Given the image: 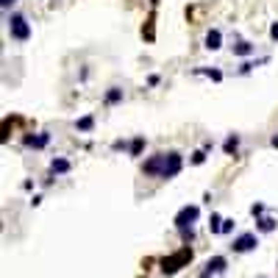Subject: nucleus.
Wrapping results in <instances>:
<instances>
[{"mask_svg":"<svg viewBox=\"0 0 278 278\" xmlns=\"http://www.w3.org/2000/svg\"><path fill=\"white\" fill-rule=\"evenodd\" d=\"M270 39L278 42V23H273V28H270Z\"/></svg>","mask_w":278,"mask_h":278,"instance_id":"nucleus-24","label":"nucleus"},{"mask_svg":"<svg viewBox=\"0 0 278 278\" xmlns=\"http://www.w3.org/2000/svg\"><path fill=\"white\" fill-rule=\"evenodd\" d=\"M223 150H226V156H236V150H239V137L231 134V137L223 142Z\"/></svg>","mask_w":278,"mask_h":278,"instance_id":"nucleus-13","label":"nucleus"},{"mask_svg":"<svg viewBox=\"0 0 278 278\" xmlns=\"http://www.w3.org/2000/svg\"><path fill=\"white\" fill-rule=\"evenodd\" d=\"M145 145H148V142H145V137H137V139L128 145V153H131V156H139V153L145 150Z\"/></svg>","mask_w":278,"mask_h":278,"instance_id":"nucleus-16","label":"nucleus"},{"mask_svg":"<svg viewBox=\"0 0 278 278\" xmlns=\"http://www.w3.org/2000/svg\"><path fill=\"white\" fill-rule=\"evenodd\" d=\"M112 150H125V142H122V139H114V142H112Z\"/></svg>","mask_w":278,"mask_h":278,"instance_id":"nucleus-23","label":"nucleus"},{"mask_svg":"<svg viewBox=\"0 0 278 278\" xmlns=\"http://www.w3.org/2000/svg\"><path fill=\"white\" fill-rule=\"evenodd\" d=\"M256 245H259L256 234H239L234 242H231V251L234 253H248V251H256Z\"/></svg>","mask_w":278,"mask_h":278,"instance_id":"nucleus-5","label":"nucleus"},{"mask_svg":"<svg viewBox=\"0 0 278 278\" xmlns=\"http://www.w3.org/2000/svg\"><path fill=\"white\" fill-rule=\"evenodd\" d=\"M103 103H106V106H117V103H122V89H120V87H112L109 92H106Z\"/></svg>","mask_w":278,"mask_h":278,"instance_id":"nucleus-11","label":"nucleus"},{"mask_svg":"<svg viewBox=\"0 0 278 278\" xmlns=\"http://www.w3.org/2000/svg\"><path fill=\"white\" fill-rule=\"evenodd\" d=\"M178 231H181V239H184V242H192V239H195V231H192V226H189V228H178Z\"/></svg>","mask_w":278,"mask_h":278,"instance_id":"nucleus-19","label":"nucleus"},{"mask_svg":"<svg viewBox=\"0 0 278 278\" xmlns=\"http://www.w3.org/2000/svg\"><path fill=\"white\" fill-rule=\"evenodd\" d=\"M92 128H95V117H92V114L81 117V120H75V131H81V134H89Z\"/></svg>","mask_w":278,"mask_h":278,"instance_id":"nucleus-12","label":"nucleus"},{"mask_svg":"<svg viewBox=\"0 0 278 278\" xmlns=\"http://www.w3.org/2000/svg\"><path fill=\"white\" fill-rule=\"evenodd\" d=\"M251 214H253V217H261V214H264V206H261V203H253V206H251Z\"/></svg>","mask_w":278,"mask_h":278,"instance_id":"nucleus-21","label":"nucleus"},{"mask_svg":"<svg viewBox=\"0 0 278 278\" xmlns=\"http://www.w3.org/2000/svg\"><path fill=\"white\" fill-rule=\"evenodd\" d=\"M70 167L72 164H70L67 159H53L50 162V173L53 175H64V173H70Z\"/></svg>","mask_w":278,"mask_h":278,"instance_id":"nucleus-10","label":"nucleus"},{"mask_svg":"<svg viewBox=\"0 0 278 278\" xmlns=\"http://www.w3.org/2000/svg\"><path fill=\"white\" fill-rule=\"evenodd\" d=\"M159 81H162L159 75H150V78H148V87H159Z\"/></svg>","mask_w":278,"mask_h":278,"instance_id":"nucleus-25","label":"nucleus"},{"mask_svg":"<svg viewBox=\"0 0 278 278\" xmlns=\"http://www.w3.org/2000/svg\"><path fill=\"white\" fill-rule=\"evenodd\" d=\"M208 231H211V234H223V217H220V214H211V220H208Z\"/></svg>","mask_w":278,"mask_h":278,"instance_id":"nucleus-18","label":"nucleus"},{"mask_svg":"<svg viewBox=\"0 0 278 278\" xmlns=\"http://www.w3.org/2000/svg\"><path fill=\"white\" fill-rule=\"evenodd\" d=\"M47 142H50V134H47V131H42V134H36V137H25V145H28V148H34V150L45 148Z\"/></svg>","mask_w":278,"mask_h":278,"instance_id":"nucleus-9","label":"nucleus"},{"mask_svg":"<svg viewBox=\"0 0 278 278\" xmlns=\"http://www.w3.org/2000/svg\"><path fill=\"white\" fill-rule=\"evenodd\" d=\"M234 231V220H223V234H231Z\"/></svg>","mask_w":278,"mask_h":278,"instance_id":"nucleus-22","label":"nucleus"},{"mask_svg":"<svg viewBox=\"0 0 278 278\" xmlns=\"http://www.w3.org/2000/svg\"><path fill=\"white\" fill-rule=\"evenodd\" d=\"M259 278H264V276H259Z\"/></svg>","mask_w":278,"mask_h":278,"instance_id":"nucleus-28","label":"nucleus"},{"mask_svg":"<svg viewBox=\"0 0 278 278\" xmlns=\"http://www.w3.org/2000/svg\"><path fill=\"white\" fill-rule=\"evenodd\" d=\"M256 228H259L261 234H270V231L276 228V220H273V217H259V220H256Z\"/></svg>","mask_w":278,"mask_h":278,"instance_id":"nucleus-14","label":"nucleus"},{"mask_svg":"<svg viewBox=\"0 0 278 278\" xmlns=\"http://www.w3.org/2000/svg\"><path fill=\"white\" fill-rule=\"evenodd\" d=\"M181 167H184V156L178 153V150H170L167 159H164V167H162V175H159V178L170 181V178H175V175L181 173Z\"/></svg>","mask_w":278,"mask_h":278,"instance_id":"nucleus-3","label":"nucleus"},{"mask_svg":"<svg viewBox=\"0 0 278 278\" xmlns=\"http://www.w3.org/2000/svg\"><path fill=\"white\" fill-rule=\"evenodd\" d=\"M198 214H200V208L198 206H184V208H178V214H175V228H189L195 220H198Z\"/></svg>","mask_w":278,"mask_h":278,"instance_id":"nucleus-4","label":"nucleus"},{"mask_svg":"<svg viewBox=\"0 0 278 278\" xmlns=\"http://www.w3.org/2000/svg\"><path fill=\"white\" fill-rule=\"evenodd\" d=\"M270 145H273V148H278V134H276L273 139H270Z\"/></svg>","mask_w":278,"mask_h":278,"instance_id":"nucleus-26","label":"nucleus"},{"mask_svg":"<svg viewBox=\"0 0 278 278\" xmlns=\"http://www.w3.org/2000/svg\"><path fill=\"white\" fill-rule=\"evenodd\" d=\"M226 256H211V259L206 261V267H203V273H200V278H211V276H220L223 270H226Z\"/></svg>","mask_w":278,"mask_h":278,"instance_id":"nucleus-6","label":"nucleus"},{"mask_svg":"<svg viewBox=\"0 0 278 278\" xmlns=\"http://www.w3.org/2000/svg\"><path fill=\"white\" fill-rule=\"evenodd\" d=\"M251 53H253V45H251V42H236V45H234V56H239V59L251 56Z\"/></svg>","mask_w":278,"mask_h":278,"instance_id":"nucleus-15","label":"nucleus"},{"mask_svg":"<svg viewBox=\"0 0 278 278\" xmlns=\"http://www.w3.org/2000/svg\"><path fill=\"white\" fill-rule=\"evenodd\" d=\"M195 75H206V78H211V81H223V72H220V70H208V67L195 70Z\"/></svg>","mask_w":278,"mask_h":278,"instance_id":"nucleus-17","label":"nucleus"},{"mask_svg":"<svg viewBox=\"0 0 278 278\" xmlns=\"http://www.w3.org/2000/svg\"><path fill=\"white\" fill-rule=\"evenodd\" d=\"M206 162V150H195L192 153V164H203Z\"/></svg>","mask_w":278,"mask_h":278,"instance_id":"nucleus-20","label":"nucleus"},{"mask_svg":"<svg viewBox=\"0 0 278 278\" xmlns=\"http://www.w3.org/2000/svg\"><path fill=\"white\" fill-rule=\"evenodd\" d=\"M0 3H3V9H9V6L14 3V0H0Z\"/></svg>","mask_w":278,"mask_h":278,"instance_id":"nucleus-27","label":"nucleus"},{"mask_svg":"<svg viewBox=\"0 0 278 278\" xmlns=\"http://www.w3.org/2000/svg\"><path fill=\"white\" fill-rule=\"evenodd\" d=\"M192 256H195V253H192L189 245H181L175 253H170V256H164V259L159 261V264H162V273H164V276H175L181 267H186V264H189Z\"/></svg>","mask_w":278,"mask_h":278,"instance_id":"nucleus-1","label":"nucleus"},{"mask_svg":"<svg viewBox=\"0 0 278 278\" xmlns=\"http://www.w3.org/2000/svg\"><path fill=\"white\" fill-rule=\"evenodd\" d=\"M9 34L17 42H28L31 39V25H28V20L23 14H11L9 17Z\"/></svg>","mask_w":278,"mask_h":278,"instance_id":"nucleus-2","label":"nucleus"},{"mask_svg":"<svg viewBox=\"0 0 278 278\" xmlns=\"http://www.w3.org/2000/svg\"><path fill=\"white\" fill-rule=\"evenodd\" d=\"M164 159H167V153H156V156H150L145 164H142V173L145 175H162V167H164Z\"/></svg>","mask_w":278,"mask_h":278,"instance_id":"nucleus-7","label":"nucleus"},{"mask_svg":"<svg viewBox=\"0 0 278 278\" xmlns=\"http://www.w3.org/2000/svg\"><path fill=\"white\" fill-rule=\"evenodd\" d=\"M220 47H223V34L217 28H211L206 34V50H220Z\"/></svg>","mask_w":278,"mask_h":278,"instance_id":"nucleus-8","label":"nucleus"}]
</instances>
